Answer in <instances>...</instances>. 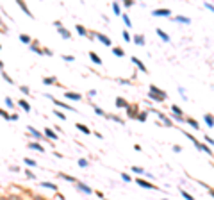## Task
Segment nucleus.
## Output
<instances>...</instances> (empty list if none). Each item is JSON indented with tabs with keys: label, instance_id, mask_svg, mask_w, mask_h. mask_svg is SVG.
<instances>
[{
	"label": "nucleus",
	"instance_id": "680f3d73",
	"mask_svg": "<svg viewBox=\"0 0 214 200\" xmlns=\"http://www.w3.org/2000/svg\"><path fill=\"white\" fill-rule=\"evenodd\" d=\"M104 200H107V198H104Z\"/></svg>",
	"mask_w": 214,
	"mask_h": 200
},
{
	"label": "nucleus",
	"instance_id": "72a5a7b5",
	"mask_svg": "<svg viewBox=\"0 0 214 200\" xmlns=\"http://www.w3.org/2000/svg\"><path fill=\"white\" fill-rule=\"evenodd\" d=\"M121 20L125 21V25H127L128 29L132 27V21H130V18H128V14H121Z\"/></svg>",
	"mask_w": 214,
	"mask_h": 200
},
{
	"label": "nucleus",
	"instance_id": "20e7f679",
	"mask_svg": "<svg viewBox=\"0 0 214 200\" xmlns=\"http://www.w3.org/2000/svg\"><path fill=\"white\" fill-rule=\"evenodd\" d=\"M127 116L128 118H137L139 116V109H137V106L136 104H128V107H127Z\"/></svg>",
	"mask_w": 214,
	"mask_h": 200
},
{
	"label": "nucleus",
	"instance_id": "e433bc0d",
	"mask_svg": "<svg viewBox=\"0 0 214 200\" xmlns=\"http://www.w3.org/2000/svg\"><path fill=\"white\" fill-rule=\"evenodd\" d=\"M30 50H32V52H38V54H43V50L38 47V43H30Z\"/></svg>",
	"mask_w": 214,
	"mask_h": 200
},
{
	"label": "nucleus",
	"instance_id": "bb28decb",
	"mask_svg": "<svg viewBox=\"0 0 214 200\" xmlns=\"http://www.w3.org/2000/svg\"><path fill=\"white\" fill-rule=\"evenodd\" d=\"M203 121H205L209 127H214V118H212V114H205V116H203Z\"/></svg>",
	"mask_w": 214,
	"mask_h": 200
},
{
	"label": "nucleus",
	"instance_id": "c9c22d12",
	"mask_svg": "<svg viewBox=\"0 0 214 200\" xmlns=\"http://www.w3.org/2000/svg\"><path fill=\"white\" fill-rule=\"evenodd\" d=\"M105 118H109V120H114L116 123H121V125H123V120H121V118H118V116H114V114H105Z\"/></svg>",
	"mask_w": 214,
	"mask_h": 200
},
{
	"label": "nucleus",
	"instance_id": "4c0bfd02",
	"mask_svg": "<svg viewBox=\"0 0 214 200\" xmlns=\"http://www.w3.org/2000/svg\"><path fill=\"white\" fill-rule=\"evenodd\" d=\"M200 184L203 186V188H205L207 191L211 193V197H212V198H214V188H211V186H209V184H205V182H200Z\"/></svg>",
	"mask_w": 214,
	"mask_h": 200
},
{
	"label": "nucleus",
	"instance_id": "f704fd0d",
	"mask_svg": "<svg viewBox=\"0 0 214 200\" xmlns=\"http://www.w3.org/2000/svg\"><path fill=\"white\" fill-rule=\"evenodd\" d=\"M43 84H47V86L56 84V77H45V79H43Z\"/></svg>",
	"mask_w": 214,
	"mask_h": 200
},
{
	"label": "nucleus",
	"instance_id": "dca6fc26",
	"mask_svg": "<svg viewBox=\"0 0 214 200\" xmlns=\"http://www.w3.org/2000/svg\"><path fill=\"white\" fill-rule=\"evenodd\" d=\"M64 97L70 100H82V95L80 93H71V91H66L64 93Z\"/></svg>",
	"mask_w": 214,
	"mask_h": 200
},
{
	"label": "nucleus",
	"instance_id": "4468645a",
	"mask_svg": "<svg viewBox=\"0 0 214 200\" xmlns=\"http://www.w3.org/2000/svg\"><path fill=\"white\" fill-rule=\"evenodd\" d=\"M75 127H77V130H80L82 134H91V130H89V127L87 125H84V123H75Z\"/></svg>",
	"mask_w": 214,
	"mask_h": 200
},
{
	"label": "nucleus",
	"instance_id": "a211bd4d",
	"mask_svg": "<svg viewBox=\"0 0 214 200\" xmlns=\"http://www.w3.org/2000/svg\"><path fill=\"white\" fill-rule=\"evenodd\" d=\"M45 138H48V139H52V141H56L57 134L54 132V130H50V127H47V129H45Z\"/></svg>",
	"mask_w": 214,
	"mask_h": 200
},
{
	"label": "nucleus",
	"instance_id": "58836bf2",
	"mask_svg": "<svg viewBox=\"0 0 214 200\" xmlns=\"http://www.w3.org/2000/svg\"><path fill=\"white\" fill-rule=\"evenodd\" d=\"M0 116H2V118H6V120H11V114H7V111H4L2 107H0Z\"/></svg>",
	"mask_w": 214,
	"mask_h": 200
},
{
	"label": "nucleus",
	"instance_id": "8fccbe9b",
	"mask_svg": "<svg viewBox=\"0 0 214 200\" xmlns=\"http://www.w3.org/2000/svg\"><path fill=\"white\" fill-rule=\"evenodd\" d=\"M20 91H21V93H25V95H29V93H30V89H29L27 86H21V88H20Z\"/></svg>",
	"mask_w": 214,
	"mask_h": 200
},
{
	"label": "nucleus",
	"instance_id": "864d4df0",
	"mask_svg": "<svg viewBox=\"0 0 214 200\" xmlns=\"http://www.w3.org/2000/svg\"><path fill=\"white\" fill-rule=\"evenodd\" d=\"M203 7H205V9H209V11H214V6H212V4H207V2H205V4H203Z\"/></svg>",
	"mask_w": 214,
	"mask_h": 200
},
{
	"label": "nucleus",
	"instance_id": "de8ad7c7",
	"mask_svg": "<svg viewBox=\"0 0 214 200\" xmlns=\"http://www.w3.org/2000/svg\"><path fill=\"white\" fill-rule=\"evenodd\" d=\"M146 116H148V114H146V113H139V116H137V120H139V121H145V120H146Z\"/></svg>",
	"mask_w": 214,
	"mask_h": 200
},
{
	"label": "nucleus",
	"instance_id": "39448f33",
	"mask_svg": "<svg viewBox=\"0 0 214 200\" xmlns=\"http://www.w3.org/2000/svg\"><path fill=\"white\" fill-rule=\"evenodd\" d=\"M136 184H137V186H141V188H145V189H159L157 186H154L152 182L145 180V179H136Z\"/></svg>",
	"mask_w": 214,
	"mask_h": 200
},
{
	"label": "nucleus",
	"instance_id": "f03ea898",
	"mask_svg": "<svg viewBox=\"0 0 214 200\" xmlns=\"http://www.w3.org/2000/svg\"><path fill=\"white\" fill-rule=\"evenodd\" d=\"M170 14H171V9H168V7H161V9H154L152 11V16H155V18H166Z\"/></svg>",
	"mask_w": 214,
	"mask_h": 200
},
{
	"label": "nucleus",
	"instance_id": "7ed1b4c3",
	"mask_svg": "<svg viewBox=\"0 0 214 200\" xmlns=\"http://www.w3.org/2000/svg\"><path fill=\"white\" fill-rule=\"evenodd\" d=\"M148 93H152V95H155V97H159V98H163V100L168 98V93L163 91L161 88H157V86H154V84H150V91Z\"/></svg>",
	"mask_w": 214,
	"mask_h": 200
},
{
	"label": "nucleus",
	"instance_id": "9b49d317",
	"mask_svg": "<svg viewBox=\"0 0 214 200\" xmlns=\"http://www.w3.org/2000/svg\"><path fill=\"white\" fill-rule=\"evenodd\" d=\"M130 59H132V63H134L136 64V66H137V68H139V70H141V71H146V66H145V64H143V61H141V59H139V57H130Z\"/></svg>",
	"mask_w": 214,
	"mask_h": 200
},
{
	"label": "nucleus",
	"instance_id": "a878e982",
	"mask_svg": "<svg viewBox=\"0 0 214 200\" xmlns=\"http://www.w3.org/2000/svg\"><path fill=\"white\" fill-rule=\"evenodd\" d=\"M57 177H59V179H64V180H70V182H77V179H75V177L66 175V173H57Z\"/></svg>",
	"mask_w": 214,
	"mask_h": 200
},
{
	"label": "nucleus",
	"instance_id": "f257e3e1",
	"mask_svg": "<svg viewBox=\"0 0 214 200\" xmlns=\"http://www.w3.org/2000/svg\"><path fill=\"white\" fill-rule=\"evenodd\" d=\"M184 134H185V138H189V139H191V141H193V145H194V147H196L198 150L205 152L207 156H212V152H211V148H209L207 145H202V143H200V141H198V139H196V138H194L193 134H189V132H184Z\"/></svg>",
	"mask_w": 214,
	"mask_h": 200
},
{
	"label": "nucleus",
	"instance_id": "a18cd8bd",
	"mask_svg": "<svg viewBox=\"0 0 214 200\" xmlns=\"http://www.w3.org/2000/svg\"><path fill=\"white\" fill-rule=\"evenodd\" d=\"M2 79H4V80H7V82H9V84H13V79L9 77V75H7V73H2Z\"/></svg>",
	"mask_w": 214,
	"mask_h": 200
},
{
	"label": "nucleus",
	"instance_id": "b1692460",
	"mask_svg": "<svg viewBox=\"0 0 214 200\" xmlns=\"http://www.w3.org/2000/svg\"><path fill=\"white\" fill-rule=\"evenodd\" d=\"M89 59H91V61H93L95 64H102V59H100V57H98V54H95L93 50L89 52Z\"/></svg>",
	"mask_w": 214,
	"mask_h": 200
},
{
	"label": "nucleus",
	"instance_id": "2eb2a0df",
	"mask_svg": "<svg viewBox=\"0 0 214 200\" xmlns=\"http://www.w3.org/2000/svg\"><path fill=\"white\" fill-rule=\"evenodd\" d=\"M155 32H157V36H159V38H161V39H163L164 43H170V36L166 34L163 29H155Z\"/></svg>",
	"mask_w": 214,
	"mask_h": 200
},
{
	"label": "nucleus",
	"instance_id": "37998d69",
	"mask_svg": "<svg viewBox=\"0 0 214 200\" xmlns=\"http://www.w3.org/2000/svg\"><path fill=\"white\" fill-rule=\"evenodd\" d=\"M23 173H25V177H27V179H36V175H34V173H32L30 170H25Z\"/></svg>",
	"mask_w": 214,
	"mask_h": 200
},
{
	"label": "nucleus",
	"instance_id": "cd10ccee",
	"mask_svg": "<svg viewBox=\"0 0 214 200\" xmlns=\"http://www.w3.org/2000/svg\"><path fill=\"white\" fill-rule=\"evenodd\" d=\"M113 54H114V56H118V57H123V56H125V50L121 48V47H114Z\"/></svg>",
	"mask_w": 214,
	"mask_h": 200
},
{
	"label": "nucleus",
	"instance_id": "3c124183",
	"mask_svg": "<svg viewBox=\"0 0 214 200\" xmlns=\"http://www.w3.org/2000/svg\"><path fill=\"white\" fill-rule=\"evenodd\" d=\"M6 106H7V107H13V106H14V104H13V100L9 98V97H6Z\"/></svg>",
	"mask_w": 214,
	"mask_h": 200
},
{
	"label": "nucleus",
	"instance_id": "5fc2aeb1",
	"mask_svg": "<svg viewBox=\"0 0 214 200\" xmlns=\"http://www.w3.org/2000/svg\"><path fill=\"white\" fill-rule=\"evenodd\" d=\"M123 4H125V7H132V6H134V2H132V0H125Z\"/></svg>",
	"mask_w": 214,
	"mask_h": 200
},
{
	"label": "nucleus",
	"instance_id": "49530a36",
	"mask_svg": "<svg viewBox=\"0 0 214 200\" xmlns=\"http://www.w3.org/2000/svg\"><path fill=\"white\" fill-rule=\"evenodd\" d=\"M63 59H64V61H68V63L75 61V57H73V56H68V54H66V56H63Z\"/></svg>",
	"mask_w": 214,
	"mask_h": 200
},
{
	"label": "nucleus",
	"instance_id": "ea45409f",
	"mask_svg": "<svg viewBox=\"0 0 214 200\" xmlns=\"http://www.w3.org/2000/svg\"><path fill=\"white\" fill-rule=\"evenodd\" d=\"M78 166H80V168H87V166H89V163H87L86 159H78Z\"/></svg>",
	"mask_w": 214,
	"mask_h": 200
},
{
	"label": "nucleus",
	"instance_id": "6ab92c4d",
	"mask_svg": "<svg viewBox=\"0 0 214 200\" xmlns=\"http://www.w3.org/2000/svg\"><path fill=\"white\" fill-rule=\"evenodd\" d=\"M116 107H120V109H121V107H123V109H127V107H128V102L125 98L118 97V98H116Z\"/></svg>",
	"mask_w": 214,
	"mask_h": 200
},
{
	"label": "nucleus",
	"instance_id": "f8f14e48",
	"mask_svg": "<svg viewBox=\"0 0 214 200\" xmlns=\"http://www.w3.org/2000/svg\"><path fill=\"white\" fill-rule=\"evenodd\" d=\"M18 106H20L21 109L25 111V113H30V104H29L25 98H20V100H18Z\"/></svg>",
	"mask_w": 214,
	"mask_h": 200
},
{
	"label": "nucleus",
	"instance_id": "473e14b6",
	"mask_svg": "<svg viewBox=\"0 0 214 200\" xmlns=\"http://www.w3.org/2000/svg\"><path fill=\"white\" fill-rule=\"evenodd\" d=\"M180 195H182V197H184L185 200H194V197H193L191 193H187L185 189H180Z\"/></svg>",
	"mask_w": 214,
	"mask_h": 200
},
{
	"label": "nucleus",
	"instance_id": "9d476101",
	"mask_svg": "<svg viewBox=\"0 0 214 200\" xmlns=\"http://www.w3.org/2000/svg\"><path fill=\"white\" fill-rule=\"evenodd\" d=\"M16 4H18V7H20L21 11H23V13L27 14L29 18H34V16H32V13H30V11H29V7L25 6V2H21V0H18V2H16Z\"/></svg>",
	"mask_w": 214,
	"mask_h": 200
},
{
	"label": "nucleus",
	"instance_id": "2f4dec72",
	"mask_svg": "<svg viewBox=\"0 0 214 200\" xmlns=\"http://www.w3.org/2000/svg\"><path fill=\"white\" fill-rule=\"evenodd\" d=\"M43 188H48V189H54V191H57V186L54 184V182H41Z\"/></svg>",
	"mask_w": 214,
	"mask_h": 200
},
{
	"label": "nucleus",
	"instance_id": "423d86ee",
	"mask_svg": "<svg viewBox=\"0 0 214 200\" xmlns=\"http://www.w3.org/2000/svg\"><path fill=\"white\" fill-rule=\"evenodd\" d=\"M95 38H96L98 41H102L104 45H107V47H111V45H113L111 38H109V36H105V34H102V32H95Z\"/></svg>",
	"mask_w": 214,
	"mask_h": 200
},
{
	"label": "nucleus",
	"instance_id": "bf43d9fd",
	"mask_svg": "<svg viewBox=\"0 0 214 200\" xmlns=\"http://www.w3.org/2000/svg\"><path fill=\"white\" fill-rule=\"evenodd\" d=\"M163 200H168V198H163Z\"/></svg>",
	"mask_w": 214,
	"mask_h": 200
},
{
	"label": "nucleus",
	"instance_id": "13d9d810",
	"mask_svg": "<svg viewBox=\"0 0 214 200\" xmlns=\"http://www.w3.org/2000/svg\"><path fill=\"white\" fill-rule=\"evenodd\" d=\"M0 68H4V63H2V61H0Z\"/></svg>",
	"mask_w": 214,
	"mask_h": 200
},
{
	"label": "nucleus",
	"instance_id": "f3484780",
	"mask_svg": "<svg viewBox=\"0 0 214 200\" xmlns=\"http://www.w3.org/2000/svg\"><path fill=\"white\" fill-rule=\"evenodd\" d=\"M171 113L175 114V116H178V118H184V111H182L178 106H175V104L171 106Z\"/></svg>",
	"mask_w": 214,
	"mask_h": 200
},
{
	"label": "nucleus",
	"instance_id": "c85d7f7f",
	"mask_svg": "<svg viewBox=\"0 0 214 200\" xmlns=\"http://www.w3.org/2000/svg\"><path fill=\"white\" fill-rule=\"evenodd\" d=\"M20 41L30 45V43H32V39H30V36H29V34H20Z\"/></svg>",
	"mask_w": 214,
	"mask_h": 200
},
{
	"label": "nucleus",
	"instance_id": "ddd939ff",
	"mask_svg": "<svg viewBox=\"0 0 214 200\" xmlns=\"http://www.w3.org/2000/svg\"><path fill=\"white\" fill-rule=\"evenodd\" d=\"M132 41H134L137 47H145V36L143 34H136L134 38H132Z\"/></svg>",
	"mask_w": 214,
	"mask_h": 200
},
{
	"label": "nucleus",
	"instance_id": "4d7b16f0",
	"mask_svg": "<svg viewBox=\"0 0 214 200\" xmlns=\"http://www.w3.org/2000/svg\"><path fill=\"white\" fill-rule=\"evenodd\" d=\"M34 200H45V198H41V197H34Z\"/></svg>",
	"mask_w": 214,
	"mask_h": 200
},
{
	"label": "nucleus",
	"instance_id": "7c9ffc66",
	"mask_svg": "<svg viewBox=\"0 0 214 200\" xmlns=\"http://www.w3.org/2000/svg\"><path fill=\"white\" fill-rule=\"evenodd\" d=\"M185 121H187L193 129H196V130L200 129V125H198V121H196V120H193V118H185Z\"/></svg>",
	"mask_w": 214,
	"mask_h": 200
},
{
	"label": "nucleus",
	"instance_id": "6e6552de",
	"mask_svg": "<svg viewBox=\"0 0 214 200\" xmlns=\"http://www.w3.org/2000/svg\"><path fill=\"white\" fill-rule=\"evenodd\" d=\"M75 186H77V189H80V191H82V193H86V195H93V189L89 188V186H86L84 182L77 180V182H75Z\"/></svg>",
	"mask_w": 214,
	"mask_h": 200
},
{
	"label": "nucleus",
	"instance_id": "052dcab7",
	"mask_svg": "<svg viewBox=\"0 0 214 200\" xmlns=\"http://www.w3.org/2000/svg\"><path fill=\"white\" fill-rule=\"evenodd\" d=\"M0 48H2V45H0Z\"/></svg>",
	"mask_w": 214,
	"mask_h": 200
},
{
	"label": "nucleus",
	"instance_id": "5701e85b",
	"mask_svg": "<svg viewBox=\"0 0 214 200\" xmlns=\"http://www.w3.org/2000/svg\"><path fill=\"white\" fill-rule=\"evenodd\" d=\"M27 130H29V132H30L32 136H34L36 139H41V138H43V136H41V132H38V130H36V129L32 127V125H29V127H27Z\"/></svg>",
	"mask_w": 214,
	"mask_h": 200
},
{
	"label": "nucleus",
	"instance_id": "0eeeda50",
	"mask_svg": "<svg viewBox=\"0 0 214 200\" xmlns=\"http://www.w3.org/2000/svg\"><path fill=\"white\" fill-rule=\"evenodd\" d=\"M152 113H155L157 116H159V120H161V121H164V125H166V127H173V121H171V120H170V118H168V116H166L164 113H159V111H152Z\"/></svg>",
	"mask_w": 214,
	"mask_h": 200
},
{
	"label": "nucleus",
	"instance_id": "aec40b11",
	"mask_svg": "<svg viewBox=\"0 0 214 200\" xmlns=\"http://www.w3.org/2000/svg\"><path fill=\"white\" fill-rule=\"evenodd\" d=\"M57 32H59V36H61V38H64V39H70V38H71V34L64 27H59V29H57Z\"/></svg>",
	"mask_w": 214,
	"mask_h": 200
},
{
	"label": "nucleus",
	"instance_id": "412c9836",
	"mask_svg": "<svg viewBox=\"0 0 214 200\" xmlns=\"http://www.w3.org/2000/svg\"><path fill=\"white\" fill-rule=\"evenodd\" d=\"M173 21H177V23H184V25H189V23H191V20H189V18H185V16H175Z\"/></svg>",
	"mask_w": 214,
	"mask_h": 200
},
{
	"label": "nucleus",
	"instance_id": "603ef678",
	"mask_svg": "<svg viewBox=\"0 0 214 200\" xmlns=\"http://www.w3.org/2000/svg\"><path fill=\"white\" fill-rule=\"evenodd\" d=\"M123 39H125V41H130V34H128L127 30H123Z\"/></svg>",
	"mask_w": 214,
	"mask_h": 200
},
{
	"label": "nucleus",
	"instance_id": "09e8293b",
	"mask_svg": "<svg viewBox=\"0 0 214 200\" xmlns=\"http://www.w3.org/2000/svg\"><path fill=\"white\" fill-rule=\"evenodd\" d=\"M121 179L125 180V182H130L132 179H130V175H127V173H121Z\"/></svg>",
	"mask_w": 214,
	"mask_h": 200
},
{
	"label": "nucleus",
	"instance_id": "4be33fe9",
	"mask_svg": "<svg viewBox=\"0 0 214 200\" xmlns=\"http://www.w3.org/2000/svg\"><path fill=\"white\" fill-rule=\"evenodd\" d=\"M29 148H32V150H38V152H45V147L43 145H39V143H29Z\"/></svg>",
	"mask_w": 214,
	"mask_h": 200
},
{
	"label": "nucleus",
	"instance_id": "c03bdc74",
	"mask_svg": "<svg viewBox=\"0 0 214 200\" xmlns=\"http://www.w3.org/2000/svg\"><path fill=\"white\" fill-rule=\"evenodd\" d=\"M57 116V118H59V120H66V116H64V113H61V111H56V113H54Z\"/></svg>",
	"mask_w": 214,
	"mask_h": 200
},
{
	"label": "nucleus",
	"instance_id": "6e6d98bb",
	"mask_svg": "<svg viewBox=\"0 0 214 200\" xmlns=\"http://www.w3.org/2000/svg\"><path fill=\"white\" fill-rule=\"evenodd\" d=\"M205 141L211 143V145H214V139H212V138H209V136H205Z\"/></svg>",
	"mask_w": 214,
	"mask_h": 200
},
{
	"label": "nucleus",
	"instance_id": "c756f323",
	"mask_svg": "<svg viewBox=\"0 0 214 200\" xmlns=\"http://www.w3.org/2000/svg\"><path fill=\"white\" fill-rule=\"evenodd\" d=\"M113 11L116 16H121V9H120V4H118V2H113Z\"/></svg>",
	"mask_w": 214,
	"mask_h": 200
},
{
	"label": "nucleus",
	"instance_id": "393cba45",
	"mask_svg": "<svg viewBox=\"0 0 214 200\" xmlns=\"http://www.w3.org/2000/svg\"><path fill=\"white\" fill-rule=\"evenodd\" d=\"M23 163L27 164V166H30V168H38V163H36L34 159H30V157H25V159H23Z\"/></svg>",
	"mask_w": 214,
	"mask_h": 200
},
{
	"label": "nucleus",
	"instance_id": "79ce46f5",
	"mask_svg": "<svg viewBox=\"0 0 214 200\" xmlns=\"http://www.w3.org/2000/svg\"><path fill=\"white\" fill-rule=\"evenodd\" d=\"M132 171L134 173H145V170H143L141 166H132Z\"/></svg>",
	"mask_w": 214,
	"mask_h": 200
},
{
	"label": "nucleus",
	"instance_id": "1a4fd4ad",
	"mask_svg": "<svg viewBox=\"0 0 214 200\" xmlns=\"http://www.w3.org/2000/svg\"><path fill=\"white\" fill-rule=\"evenodd\" d=\"M75 30H77L80 36H86V38H89V39H93V38H95V34H89V32L86 30L84 25H78V23H77V25H75Z\"/></svg>",
	"mask_w": 214,
	"mask_h": 200
},
{
	"label": "nucleus",
	"instance_id": "a19ab883",
	"mask_svg": "<svg viewBox=\"0 0 214 200\" xmlns=\"http://www.w3.org/2000/svg\"><path fill=\"white\" fill-rule=\"evenodd\" d=\"M93 111H95V113L98 114V116H105V113H104V111H102L100 107H96V106H93Z\"/></svg>",
	"mask_w": 214,
	"mask_h": 200
}]
</instances>
